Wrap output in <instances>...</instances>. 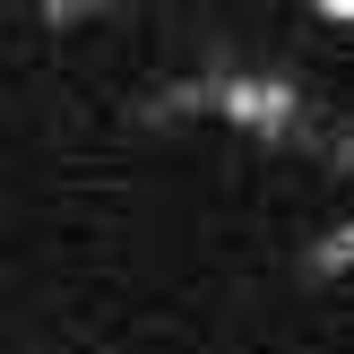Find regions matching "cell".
Segmentation results:
<instances>
[{
  "mask_svg": "<svg viewBox=\"0 0 354 354\" xmlns=\"http://www.w3.org/2000/svg\"><path fill=\"white\" fill-rule=\"evenodd\" d=\"M320 9H328V17H337V26H346V17H354V0H320Z\"/></svg>",
  "mask_w": 354,
  "mask_h": 354,
  "instance_id": "6da1fadb",
  "label": "cell"
}]
</instances>
